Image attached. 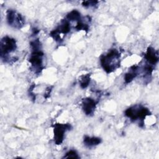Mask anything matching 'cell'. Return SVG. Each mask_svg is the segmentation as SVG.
Masks as SVG:
<instances>
[{
  "label": "cell",
  "mask_w": 159,
  "mask_h": 159,
  "mask_svg": "<svg viewBox=\"0 0 159 159\" xmlns=\"http://www.w3.org/2000/svg\"><path fill=\"white\" fill-rule=\"evenodd\" d=\"M100 62L104 70L110 73L120 66V53L117 49H112L101 57Z\"/></svg>",
  "instance_id": "obj_1"
},
{
  "label": "cell",
  "mask_w": 159,
  "mask_h": 159,
  "mask_svg": "<svg viewBox=\"0 0 159 159\" xmlns=\"http://www.w3.org/2000/svg\"><path fill=\"white\" fill-rule=\"evenodd\" d=\"M151 114L149 109L141 105H135L125 110V115L129 118L131 121L139 120V125L141 127L143 126V120L147 116Z\"/></svg>",
  "instance_id": "obj_2"
},
{
  "label": "cell",
  "mask_w": 159,
  "mask_h": 159,
  "mask_svg": "<svg viewBox=\"0 0 159 159\" xmlns=\"http://www.w3.org/2000/svg\"><path fill=\"white\" fill-rule=\"evenodd\" d=\"M17 48L16 41L14 39L8 36L4 37L1 40V58L7 61L8 55L16 50Z\"/></svg>",
  "instance_id": "obj_3"
},
{
  "label": "cell",
  "mask_w": 159,
  "mask_h": 159,
  "mask_svg": "<svg viewBox=\"0 0 159 159\" xmlns=\"http://www.w3.org/2000/svg\"><path fill=\"white\" fill-rule=\"evenodd\" d=\"M53 127V140L57 145H60L65 137V134L66 131L71 130L72 128L70 124H55Z\"/></svg>",
  "instance_id": "obj_4"
},
{
  "label": "cell",
  "mask_w": 159,
  "mask_h": 159,
  "mask_svg": "<svg viewBox=\"0 0 159 159\" xmlns=\"http://www.w3.org/2000/svg\"><path fill=\"white\" fill-rule=\"evenodd\" d=\"M43 53L41 50L33 51L29 59L31 63V68L35 73H40L43 69Z\"/></svg>",
  "instance_id": "obj_5"
},
{
  "label": "cell",
  "mask_w": 159,
  "mask_h": 159,
  "mask_svg": "<svg viewBox=\"0 0 159 159\" xmlns=\"http://www.w3.org/2000/svg\"><path fill=\"white\" fill-rule=\"evenodd\" d=\"M6 19L8 24L16 29L22 28L25 24L24 19L22 15L12 9L7 10Z\"/></svg>",
  "instance_id": "obj_6"
},
{
  "label": "cell",
  "mask_w": 159,
  "mask_h": 159,
  "mask_svg": "<svg viewBox=\"0 0 159 159\" xmlns=\"http://www.w3.org/2000/svg\"><path fill=\"white\" fill-rule=\"evenodd\" d=\"M97 102L90 98H86L82 101V109L87 116H92L94 114Z\"/></svg>",
  "instance_id": "obj_7"
},
{
  "label": "cell",
  "mask_w": 159,
  "mask_h": 159,
  "mask_svg": "<svg viewBox=\"0 0 159 159\" xmlns=\"http://www.w3.org/2000/svg\"><path fill=\"white\" fill-rule=\"evenodd\" d=\"M145 58L150 65L157 64L158 61V51H156L153 47H149L145 54Z\"/></svg>",
  "instance_id": "obj_8"
},
{
  "label": "cell",
  "mask_w": 159,
  "mask_h": 159,
  "mask_svg": "<svg viewBox=\"0 0 159 159\" xmlns=\"http://www.w3.org/2000/svg\"><path fill=\"white\" fill-rule=\"evenodd\" d=\"M101 139L96 137L85 136L83 139L84 145L88 148H91L93 147L99 145L101 143Z\"/></svg>",
  "instance_id": "obj_9"
},
{
  "label": "cell",
  "mask_w": 159,
  "mask_h": 159,
  "mask_svg": "<svg viewBox=\"0 0 159 159\" xmlns=\"http://www.w3.org/2000/svg\"><path fill=\"white\" fill-rule=\"evenodd\" d=\"M138 68L139 66L136 65H134L131 66L130 71L125 75L124 80L126 83H130L137 76Z\"/></svg>",
  "instance_id": "obj_10"
},
{
  "label": "cell",
  "mask_w": 159,
  "mask_h": 159,
  "mask_svg": "<svg viewBox=\"0 0 159 159\" xmlns=\"http://www.w3.org/2000/svg\"><path fill=\"white\" fill-rule=\"evenodd\" d=\"M55 30L60 34H68L70 31V24L68 20H63L61 21V23L58 27Z\"/></svg>",
  "instance_id": "obj_11"
},
{
  "label": "cell",
  "mask_w": 159,
  "mask_h": 159,
  "mask_svg": "<svg viewBox=\"0 0 159 159\" xmlns=\"http://www.w3.org/2000/svg\"><path fill=\"white\" fill-rule=\"evenodd\" d=\"M66 19L70 21H77L79 22L81 20L80 13L76 10H73L69 12L66 16Z\"/></svg>",
  "instance_id": "obj_12"
},
{
  "label": "cell",
  "mask_w": 159,
  "mask_h": 159,
  "mask_svg": "<svg viewBox=\"0 0 159 159\" xmlns=\"http://www.w3.org/2000/svg\"><path fill=\"white\" fill-rule=\"evenodd\" d=\"M90 83V75L86 74L81 76L80 80V84L81 88L84 89L88 87Z\"/></svg>",
  "instance_id": "obj_13"
},
{
  "label": "cell",
  "mask_w": 159,
  "mask_h": 159,
  "mask_svg": "<svg viewBox=\"0 0 159 159\" xmlns=\"http://www.w3.org/2000/svg\"><path fill=\"white\" fill-rule=\"evenodd\" d=\"M75 29L78 30H88L89 29V26L87 24L84 23L83 22L81 21V20L79 22H77V24L75 27Z\"/></svg>",
  "instance_id": "obj_14"
},
{
  "label": "cell",
  "mask_w": 159,
  "mask_h": 159,
  "mask_svg": "<svg viewBox=\"0 0 159 159\" xmlns=\"http://www.w3.org/2000/svg\"><path fill=\"white\" fill-rule=\"evenodd\" d=\"M63 158H79L80 157L78 156V153H76V151L75 150H70L69 152H68L63 157Z\"/></svg>",
  "instance_id": "obj_15"
},
{
  "label": "cell",
  "mask_w": 159,
  "mask_h": 159,
  "mask_svg": "<svg viewBox=\"0 0 159 159\" xmlns=\"http://www.w3.org/2000/svg\"><path fill=\"white\" fill-rule=\"evenodd\" d=\"M98 2V1H84V2H83V6L84 7L94 6Z\"/></svg>",
  "instance_id": "obj_16"
}]
</instances>
